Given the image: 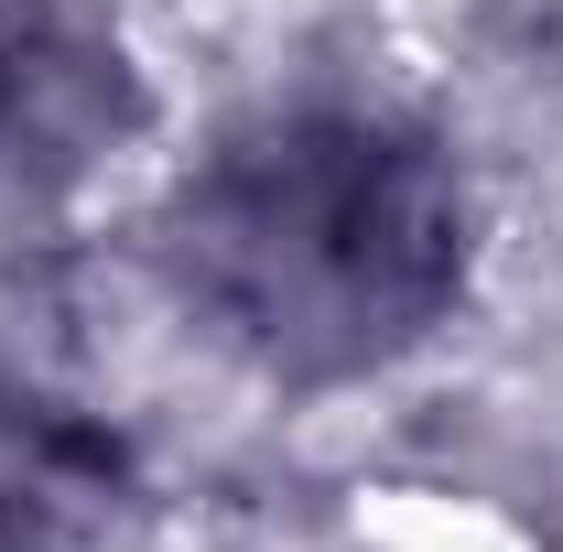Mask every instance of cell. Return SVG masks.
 Instances as JSON below:
<instances>
[{"mask_svg":"<svg viewBox=\"0 0 563 552\" xmlns=\"http://www.w3.org/2000/svg\"><path fill=\"white\" fill-rule=\"evenodd\" d=\"M152 272L272 390H357L477 292V185L390 98H272L174 174Z\"/></svg>","mask_w":563,"mask_h":552,"instance_id":"cell-1","label":"cell"},{"mask_svg":"<svg viewBox=\"0 0 563 552\" xmlns=\"http://www.w3.org/2000/svg\"><path fill=\"white\" fill-rule=\"evenodd\" d=\"M152 131V76L109 0H0V196H66Z\"/></svg>","mask_w":563,"mask_h":552,"instance_id":"cell-2","label":"cell"},{"mask_svg":"<svg viewBox=\"0 0 563 552\" xmlns=\"http://www.w3.org/2000/svg\"><path fill=\"white\" fill-rule=\"evenodd\" d=\"M141 498L131 433L0 357V552H98Z\"/></svg>","mask_w":563,"mask_h":552,"instance_id":"cell-3","label":"cell"}]
</instances>
